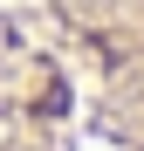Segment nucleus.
<instances>
[{
    "mask_svg": "<svg viewBox=\"0 0 144 151\" xmlns=\"http://www.w3.org/2000/svg\"><path fill=\"white\" fill-rule=\"evenodd\" d=\"M0 151H144V0H0Z\"/></svg>",
    "mask_w": 144,
    "mask_h": 151,
    "instance_id": "f257e3e1",
    "label": "nucleus"
}]
</instances>
